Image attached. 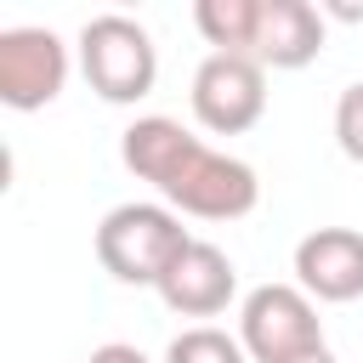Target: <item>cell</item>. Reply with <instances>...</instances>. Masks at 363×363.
Wrapping results in <instances>:
<instances>
[{
	"label": "cell",
	"mask_w": 363,
	"mask_h": 363,
	"mask_svg": "<svg viewBox=\"0 0 363 363\" xmlns=\"http://www.w3.org/2000/svg\"><path fill=\"white\" fill-rule=\"evenodd\" d=\"M119 159L142 182H153L164 204H176L182 216H199V221H238L261 199V182L244 159L204 147L182 119H164V113L125 125Z\"/></svg>",
	"instance_id": "cell-1"
},
{
	"label": "cell",
	"mask_w": 363,
	"mask_h": 363,
	"mask_svg": "<svg viewBox=\"0 0 363 363\" xmlns=\"http://www.w3.org/2000/svg\"><path fill=\"white\" fill-rule=\"evenodd\" d=\"M193 238H187L182 216L164 210V204H119L96 227V261H102V272L119 278V284H136V289L142 284L159 289V278L170 272V261Z\"/></svg>",
	"instance_id": "cell-2"
},
{
	"label": "cell",
	"mask_w": 363,
	"mask_h": 363,
	"mask_svg": "<svg viewBox=\"0 0 363 363\" xmlns=\"http://www.w3.org/2000/svg\"><path fill=\"white\" fill-rule=\"evenodd\" d=\"M79 68H85V85L102 96V102H142L159 79V51H153V34L136 23V17H119V11H102L79 28Z\"/></svg>",
	"instance_id": "cell-3"
},
{
	"label": "cell",
	"mask_w": 363,
	"mask_h": 363,
	"mask_svg": "<svg viewBox=\"0 0 363 363\" xmlns=\"http://www.w3.org/2000/svg\"><path fill=\"white\" fill-rule=\"evenodd\" d=\"M238 340L255 363H295L306 352L323 346V323H318V306L306 289L295 284H261L244 295V312H238Z\"/></svg>",
	"instance_id": "cell-4"
},
{
	"label": "cell",
	"mask_w": 363,
	"mask_h": 363,
	"mask_svg": "<svg viewBox=\"0 0 363 363\" xmlns=\"http://www.w3.org/2000/svg\"><path fill=\"white\" fill-rule=\"evenodd\" d=\"M193 119L216 136H244L267 113V68L255 57H227L210 51L193 74Z\"/></svg>",
	"instance_id": "cell-5"
},
{
	"label": "cell",
	"mask_w": 363,
	"mask_h": 363,
	"mask_svg": "<svg viewBox=\"0 0 363 363\" xmlns=\"http://www.w3.org/2000/svg\"><path fill=\"white\" fill-rule=\"evenodd\" d=\"M68 79V45L51 28H6L0 34V102L11 113H34L57 102Z\"/></svg>",
	"instance_id": "cell-6"
},
{
	"label": "cell",
	"mask_w": 363,
	"mask_h": 363,
	"mask_svg": "<svg viewBox=\"0 0 363 363\" xmlns=\"http://www.w3.org/2000/svg\"><path fill=\"white\" fill-rule=\"evenodd\" d=\"M233 289H238L233 261H227L216 244H204V238H193V244L170 261V272L159 278V301H164L170 312H182V318H216V312H227Z\"/></svg>",
	"instance_id": "cell-7"
},
{
	"label": "cell",
	"mask_w": 363,
	"mask_h": 363,
	"mask_svg": "<svg viewBox=\"0 0 363 363\" xmlns=\"http://www.w3.org/2000/svg\"><path fill=\"white\" fill-rule=\"evenodd\" d=\"M295 278L318 301H357L363 295V233L318 227L295 244Z\"/></svg>",
	"instance_id": "cell-8"
},
{
	"label": "cell",
	"mask_w": 363,
	"mask_h": 363,
	"mask_svg": "<svg viewBox=\"0 0 363 363\" xmlns=\"http://www.w3.org/2000/svg\"><path fill=\"white\" fill-rule=\"evenodd\" d=\"M323 51V11L306 0H261L255 28V62L261 68H306Z\"/></svg>",
	"instance_id": "cell-9"
},
{
	"label": "cell",
	"mask_w": 363,
	"mask_h": 363,
	"mask_svg": "<svg viewBox=\"0 0 363 363\" xmlns=\"http://www.w3.org/2000/svg\"><path fill=\"white\" fill-rule=\"evenodd\" d=\"M199 34L227 51V57H250L255 51V28H261V0H199L193 6Z\"/></svg>",
	"instance_id": "cell-10"
},
{
	"label": "cell",
	"mask_w": 363,
	"mask_h": 363,
	"mask_svg": "<svg viewBox=\"0 0 363 363\" xmlns=\"http://www.w3.org/2000/svg\"><path fill=\"white\" fill-rule=\"evenodd\" d=\"M244 357H250L244 340H233V335H221V329H210V323L182 329V335L164 346V363H244Z\"/></svg>",
	"instance_id": "cell-11"
},
{
	"label": "cell",
	"mask_w": 363,
	"mask_h": 363,
	"mask_svg": "<svg viewBox=\"0 0 363 363\" xmlns=\"http://www.w3.org/2000/svg\"><path fill=\"white\" fill-rule=\"evenodd\" d=\"M335 142L352 164H363V79L346 85L340 102H335Z\"/></svg>",
	"instance_id": "cell-12"
},
{
	"label": "cell",
	"mask_w": 363,
	"mask_h": 363,
	"mask_svg": "<svg viewBox=\"0 0 363 363\" xmlns=\"http://www.w3.org/2000/svg\"><path fill=\"white\" fill-rule=\"evenodd\" d=\"M91 363H147L136 346H125V340H108V346H96L91 352Z\"/></svg>",
	"instance_id": "cell-13"
},
{
	"label": "cell",
	"mask_w": 363,
	"mask_h": 363,
	"mask_svg": "<svg viewBox=\"0 0 363 363\" xmlns=\"http://www.w3.org/2000/svg\"><path fill=\"white\" fill-rule=\"evenodd\" d=\"M323 11L340 17V23H363V6H346V0H340V6H323Z\"/></svg>",
	"instance_id": "cell-14"
},
{
	"label": "cell",
	"mask_w": 363,
	"mask_h": 363,
	"mask_svg": "<svg viewBox=\"0 0 363 363\" xmlns=\"http://www.w3.org/2000/svg\"><path fill=\"white\" fill-rule=\"evenodd\" d=\"M295 363H335V352H329V346H318V352H306V357H295Z\"/></svg>",
	"instance_id": "cell-15"
}]
</instances>
